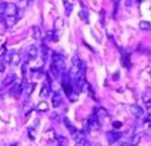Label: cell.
Returning <instances> with one entry per match:
<instances>
[{
    "mask_svg": "<svg viewBox=\"0 0 151 146\" xmlns=\"http://www.w3.org/2000/svg\"><path fill=\"white\" fill-rule=\"evenodd\" d=\"M69 100L71 102H75V101H77L78 100V94H76V92H73V94H71V96H69Z\"/></svg>",
    "mask_w": 151,
    "mask_h": 146,
    "instance_id": "obj_26",
    "label": "cell"
},
{
    "mask_svg": "<svg viewBox=\"0 0 151 146\" xmlns=\"http://www.w3.org/2000/svg\"><path fill=\"white\" fill-rule=\"evenodd\" d=\"M6 55H7V49H6V44H4L1 47V58H4Z\"/></svg>",
    "mask_w": 151,
    "mask_h": 146,
    "instance_id": "obj_27",
    "label": "cell"
},
{
    "mask_svg": "<svg viewBox=\"0 0 151 146\" xmlns=\"http://www.w3.org/2000/svg\"><path fill=\"white\" fill-rule=\"evenodd\" d=\"M139 28L142 31H151V24L148 21H145V20L139 22Z\"/></svg>",
    "mask_w": 151,
    "mask_h": 146,
    "instance_id": "obj_21",
    "label": "cell"
},
{
    "mask_svg": "<svg viewBox=\"0 0 151 146\" xmlns=\"http://www.w3.org/2000/svg\"><path fill=\"white\" fill-rule=\"evenodd\" d=\"M61 103V96L59 94V92H55L52 97V105H53L54 108H57L59 107Z\"/></svg>",
    "mask_w": 151,
    "mask_h": 146,
    "instance_id": "obj_11",
    "label": "cell"
},
{
    "mask_svg": "<svg viewBox=\"0 0 151 146\" xmlns=\"http://www.w3.org/2000/svg\"><path fill=\"white\" fill-rule=\"evenodd\" d=\"M41 53H42V58H43V60H47V57H48V55H49V51L45 43H43V44L41 45Z\"/></svg>",
    "mask_w": 151,
    "mask_h": 146,
    "instance_id": "obj_16",
    "label": "cell"
},
{
    "mask_svg": "<svg viewBox=\"0 0 151 146\" xmlns=\"http://www.w3.org/2000/svg\"><path fill=\"white\" fill-rule=\"evenodd\" d=\"M63 28H64V21H63V19L61 18H57L56 21H55V23H54V32H55V34L57 35V38H59V35L60 34H58V30L63 31Z\"/></svg>",
    "mask_w": 151,
    "mask_h": 146,
    "instance_id": "obj_8",
    "label": "cell"
},
{
    "mask_svg": "<svg viewBox=\"0 0 151 146\" xmlns=\"http://www.w3.org/2000/svg\"><path fill=\"white\" fill-rule=\"evenodd\" d=\"M112 125H113L114 129L118 130V129H121V127L123 126V123H122V122H119V121H114L113 123H112Z\"/></svg>",
    "mask_w": 151,
    "mask_h": 146,
    "instance_id": "obj_25",
    "label": "cell"
},
{
    "mask_svg": "<svg viewBox=\"0 0 151 146\" xmlns=\"http://www.w3.org/2000/svg\"><path fill=\"white\" fill-rule=\"evenodd\" d=\"M35 86H36V84L35 83H32V84H29L27 86V88H25V94H27V97H30L31 94H33V91H34L35 89Z\"/></svg>",
    "mask_w": 151,
    "mask_h": 146,
    "instance_id": "obj_20",
    "label": "cell"
},
{
    "mask_svg": "<svg viewBox=\"0 0 151 146\" xmlns=\"http://www.w3.org/2000/svg\"><path fill=\"white\" fill-rule=\"evenodd\" d=\"M48 73L52 76H53L54 78H58V77L60 76V73H61V71L59 70V69H58V68H57L53 63H52L50 67H49V71H48Z\"/></svg>",
    "mask_w": 151,
    "mask_h": 146,
    "instance_id": "obj_14",
    "label": "cell"
},
{
    "mask_svg": "<svg viewBox=\"0 0 151 146\" xmlns=\"http://www.w3.org/2000/svg\"><path fill=\"white\" fill-rule=\"evenodd\" d=\"M122 134L121 133H118V132H107V134H106V137H107V141L110 144H114V143H116L118 139H121Z\"/></svg>",
    "mask_w": 151,
    "mask_h": 146,
    "instance_id": "obj_7",
    "label": "cell"
},
{
    "mask_svg": "<svg viewBox=\"0 0 151 146\" xmlns=\"http://www.w3.org/2000/svg\"><path fill=\"white\" fill-rule=\"evenodd\" d=\"M20 1H21V2H23V1H27V0H20Z\"/></svg>",
    "mask_w": 151,
    "mask_h": 146,
    "instance_id": "obj_30",
    "label": "cell"
},
{
    "mask_svg": "<svg viewBox=\"0 0 151 146\" xmlns=\"http://www.w3.org/2000/svg\"><path fill=\"white\" fill-rule=\"evenodd\" d=\"M64 4H65V11H66V15H70L72 11V4L69 2V0H64Z\"/></svg>",
    "mask_w": 151,
    "mask_h": 146,
    "instance_id": "obj_22",
    "label": "cell"
},
{
    "mask_svg": "<svg viewBox=\"0 0 151 146\" xmlns=\"http://www.w3.org/2000/svg\"><path fill=\"white\" fill-rule=\"evenodd\" d=\"M4 60H6V63L7 64H10V65H13V66H18L20 63V60H21V57L19 56L18 52L10 51V52L7 53Z\"/></svg>",
    "mask_w": 151,
    "mask_h": 146,
    "instance_id": "obj_4",
    "label": "cell"
},
{
    "mask_svg": "<svg viewBox=\"0 0 151 146\" xmlns=\"http://www.w3.org/2000/svg\"><path fill=\"white\" fill-rule=\"evenodd\" d=\"M18 21V17H4V22L6 24V28H12Z\"/></svg>",
    "mask_w": 151,
    "mask_h": 146,
    "instance_id": "obj_9",
    "label": "cell"
},
{
    "mask_svg": "<svg viewBox=\"0 0 151 146\" xmlns=\"http://www.w3.org/2000/svg\"><path fill=\"white\" fill-rule=\"evenodd\" d=\"M55 146H60V145H58V144H56V145H55Z\"/></svg>",
    "mask_w": 151,
    "mask_h": 146,
    "instance_id": "obj_31",
    "label": "cell"
},
{
    "mask_svg": "<svg viewBox=\"0 0 151 146\" xmlns=\"http://www.w3.org/2000/svg\"><path fill=\"white\" fill-rule=\"evenodd\" d=\"M95 114L98 115L99 119H104V118H107V111H106L104 108H99L94 111Z\"/></svg>",
    "mask_w": 151,
    "mask_h": 146,
    "instance_id": "obj_17",
    "label": "cell"
},
{
    "mask_svg": "<svg viewBox=\"0 0 151 146\" xmlns=\"http://www.w3.org/2000/svg\"><path fill=\"white\" fill-rule=\"evenodd\" d=\"M36 110L40 111V112H45V111L48 110V103L46 101H41L36 107Z\"/></svg>",
    "mask_w": 151,
    "mask_h": 146,
    "instance_id": "obj_19",
    "label": "cell"
},
{
    "mask_svg": "<svg viewBox=\"0 0 151 146\" xmlns=\"http://www.w3.org/2000/svg\"><path fill=\"white\" fill-rule=\"evenodd\" d=\"M50 90H52V87H50V86H47V84H44V85H43V87H42V89H41L40 96H41L42 98L48 97L49 94H50Z\"/></svg>",
    "mask_w": 151,
    "mask_h": 146,
    "instance_id": "obj_13",
    "label": "cell"
},
{
    "mask_svg": "<svg viewBox=\"0 0 151 146\" xmlns=\"http://www.w3.org/2000/svg\"><path fill=\"white\" fill-rule=\"evenodd\" d=\"M100 119L98 118V115L95 114V112L92 114V115L87 120V129H89L90 131H98L100 130V126H101V124H100Z\"/></svg>",
    "mask_w": 151,
    "mask_h": 146,
    "instance_id": "obj_3",
    "label": "cell"
},
{
    "mask_svg": "<svg viewBox=\"0 0 151 146\" xmlns=\"http://www.w3.org/2000/svg\"><path fill=\"white\" fill-rule=\"evenodd\" d=\"M4 60H1V74H4Z\"/></svg>",
    "mask_w": 151,
    "mask_h": 146,
    "instance_id": "obj_29",
    "label": "cell"
},
{
    "mask_svg": "<svg viewBox=\"0 0 151 146\" xmlns=\"http://www.w3.org/2000/svg\"><path fill=\"white\" fill-rule=\"evenodd\" d=\"M38 55V49L36 45H30L29 49H27V63H31V62H34L36 58H37Z\"/></svg>",
    "mask_w": 151,
    "mask_h": 146,
    "instance_id": "obj_5",
    "label": "cell"
},
{
    "mask_svg": "<svg viewBox=\"0 0 151 146\" xmlns=\"http://www.w3.org/2000/svg\"><path fill=\"white\" fill-rule=\"evenodd\" d=\"M64 123H65V125H66V127H67V129L69 130V132H70V134H71V135L76 134V133L78 132V130H77L75 125H73V124L70 122V120H69V119L65 118V119H64Z\"/></svg>",
    "mask_w": 151,
    "mask_h": 146,
    "instance_id": "obj_10",
    "label": "cell"
},
{
    "mask_svg": "<svg viewBox=\"0 0 151 146\" xmlns=\"http://www.w3.org/2000/svg\"><path fill=\"white\" fill-rule=\"evenodd\" d=\"M72 65H71V68H70V74H71V76H73V77H79L80 73H81V69H82V63H81V60H80L79 56H77V55H75V56L72 57Z\"/></svg>",
    "mask_w": 151,
    "mask_h": 146,
    "instance_id": "obj_1",
    "label": "cell"
},
{
    "mask_svg": "<svg viewBox=\"0 0 151 146\" xmlns=\"http://www.w3.org/2000/svg\"><path fill=\"white\" fill-rule=\"evenodd\" d=\"M56 141H57V144L60 146H68V139L67 137H65L63 135H58L56 136Z\"/></svg>",
    "mask_w": 151,
    "mask_h": 146,
    "instance_id": "obj_18",
    "label": "cell"
},
{
    "mask_svg": "<svg viewBox=\"0 0 151 146\" xmlns=\"http://www.w3.org/2000/svg\"><path fill=\"white\" fill-rule=\"evenodd\" d=\"M147 113H148V120H151V107H147Z\"/></svg>",
    "mask_w": 151,
    "mask_h": 146,
    "instance_id": "obj_28",
    "label": "cell"
},
{
    "mask_svg": "<svg viewBox=\"0 0 151 146\" xmlns=\"http://www.w3.org/2000/svg\"><path fill=\"white\" fill-rule=\"evenodd\" d=\"M31 30H32V36H33L35 40H40V38H42V30L40 26L33 25Z\"/></svg>",
    "mask_w": 151,
    "mask_h": 146,
    "instance_id": "obj_12",
    "label": "cell"
},
{
    "mask_svg": "<svg viewBox=\"0 0 151 146\" xmlns=\"http://www.w3.org/2000/svg\"><path fill=\"white\" fill-rule=\"evenodd\" d=\"M52 63H53L61 73L66 70V63H65L64 58H63V56H61L59 53L53 52V54H52Z\"/></svg>",
    "mask_w": 151,
    "mask_h": 146,
    "instance_id": "obj_2",
    "label": "cell"
},
{
    "mask_svg": "<svg viewBox=\"0 0 151 146\" xmlns=\"http://www.w3.org/2000/svg\"><path fill=\"white\" fill-rule=\"evenodd\" d=\"M35 137H36V133H35L34 130H29V139H32V141H34Z\"/></svg>",
    "mask_w": 151,
    "mask_h": 146,
    "instance_id": "obj_24",
    "label": "cell"
},
{
    "mask_svg": "<svg viewBox=\"0 0 151 146\" xmlns=\"http://www.w3.org/2000/svg\"><path fill=\"white\" fill-rule=\"evenodd\" d=\"M141 137H142V135L141 134H135L134 136H132L130 144H132V146H137L140 143V141H141Z\"/></svg>",
    "mask_w": 151,
    "mask_h": 146,
    "instance_id": "obj_23",
    "label": "cell"
},
{
    "mask_svg": "<svg viewBox=\"0 0 151 146\" xmlns=\"http://www.w3.org/2000/svg\"><path fill=\"white\" fill-rule=\"evenodd\" d=\"M17 79V75H15L14 73H10L9 75L7 76V78L4 80V84L2 85H6V86H8V85H10V84L14 83V80Z\"/></svg>",
    "mask_w": 151,
    "mask_h": 146,
    "instance_id": "obj_15",
    "label": "cell"
},
{
    "mask_svg": "<svg viewBox=\"0 0 151 146\" xmlns=\"http://www.w3.org/2000/svg\"><path fill=\"white\" fill-rule=\"evenodd\" d=\"M130 111L137 119H142L145 116V110L138 105H130Z\"/></svg>",
    "mask_w": 151,
    "mask_h": 146,
    "instance_id": "obj_6",
    "label": "cell"
}]
</instances>
